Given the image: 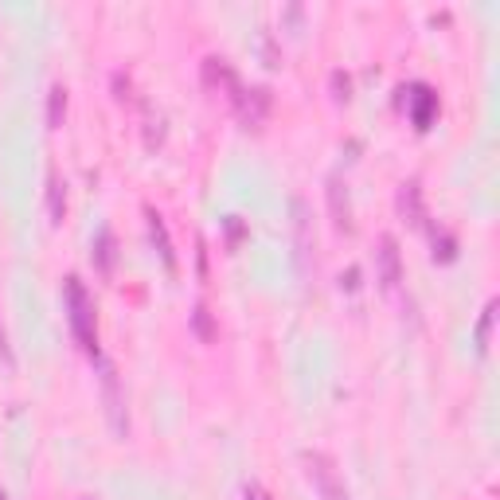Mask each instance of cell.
<instances>
[{"mask_svg":"<svg viewBox=\"0 0 500 500\" xmlns=\"http://www.w3.org/2000/svg\"><path fill=\"white\" fill-rule=\"evenodd\" d=\"M98 371H102V403H106V418H110V430L118 438L130 434V415H125V395H121V380H118V368L110 360L98 356Z\"/></svg>","mask_w":500,"mask_h":500,"instance_id":"4","label":"cell"},{"mask_svg":"<svg viewBox=\"0 0 500 500\" xmlns=\"http://www.w3.org/2000/svg\"><path fill=\"white\" fill-rule=\"evenodd\" d=\"M399 216H403L410 227H427V211H422V188L418 180H407L399 188Z\"/></svg>","mask_w":500,"mask_h":500,"instance_id":"10","label":"cell"},{"mask_svg":"<svg viewBox=\"0 0 500 500\" xmlns=\"http://www.w3.org/2000/svg\"><path fill=\"white\" fill-rule=\"evenodd\" d=\"M243 500H270V493L262 489V485H246V493H243Z\"/></svg>","mask_w":500,"mask_h":500,"instance_id":"20","label":"cell"},{"mask_svg":"<svg viewBox=\"0 0 500 500\" xmlns=\"http://www.w3.org/2000/svg\"><path fill=\"white\" fill-rule=\"evenodd\" d=\"M204 82L207 86H223L231 98H235V91H239V79H235V71H231V62L227 59H204Z\"/></svg>","mask_w":500,"mask_h":500,"instance_id":"12","label":"cell"},{"mask_svg":"<svg viewBox=\"0 0 500 500\" xmlns=\"http://www.w3.org/2000/svg\"><path fill=\"white\" fill-rule=\"evenodd\" d=\"M407 102H410V121H415V130H430L434 118H438V94L430 91L427 82H418L415 91L407 94Z\"/></svg>","mask_w":500,"mask_h":500,"instance_id":"7","label":"cell"},{"mask_svg":"<svg viewBox=\"0 0 500 500\" xmlns=\"http://www.w3.org/2000/svg\"><path fill=\"white\" fill-rule=\"evenodd\" d=\"M356 285H360V270L352 266V270H348L344 278H341V290H356Z\"/></svg>","mask_w":500,"mask_h":500,"instance_id":"21","label":"cell"},{"mask_svg":"<svg viewBox=\"0 0 500 500\" xmlns=\"http://www.w3.org/2000/svg\"><path fill=\"white\" fill-rule=\"evenodd\" d=\"M231 102H235V114H239V121L246 125V130H258V125L270 118L274 94L266 91V86H239Z\"/></svg>","mask_w":500,"mask_h":500,"instance_id":"5","label":"cell"},{"mask_svg":"<svg viewBox=\"0 0 500 500\" xmlns=\"http://www.w3.org/2000/svg\"><path fill=\"white\" fill-rule=\"evenodd\" d=\"M493 324H496V302L485 305L481 321H477V352L489 356V344H493Z\"/></svg>","mask_w":500,"mask_h":500,"instance_id":"15","label":"cell"},{"mask_svg":"<svg viewBox=\"0 0 500 500\" xmlns=\"http://www.w3.org/2000/svg\"><path fill=\"white\" fill-rule=\"evenodd\" d=\"M454 258H457V243H454V235L434 231V262H454Z\"/></svg>","mask_w":500,"mask_h":500,"instance_id":"17","label":"cell"},{"mask_svg":"<svg viewBox=\"0 0 500 500\" xmlns=\"http://www.w3.org/2000/svg\"><path fill=\"white\" fill-rule=\"evenodd\" d=\"M62 219H67V184H62V177L52 168L47 172V223L62 227Z\"/></svg>","mask_w":500,"mask_h":500,"instance_id":"11","label":"cell"},{"mask_svg":"<svg viewBox=\"0 0 500 500\" xmlns=\"http://www.w3.org/2000/svg\"><path fill=\"white\" fill-rule=\"evenodd\" d=\"M0 500H8V493H5V489H0Z\"/></svg>","mask_w":500,"mask_h":500,"instance_id":"22","label":"cell"},{"mask_svg":"<svg viewBox=\"0 0 500 500\" xmlns=\"http://www.w3.org/2000/svg\"><path fill=\"white\" fill-rule=\"evenodd\" d=\"M114 262H118V239H114V231H98V239H94V266L102 270V274H114Z\"/></svg>","mask_w":500,"mask_h":500,"instance_id":"13","label":"cell"},{"mask_svg":"<svg viewBox=\"0 0 500 500\" xmlns=\"http://www.w3.org/2000/svg\"><path fill=\"white\" fill-rule=\"evenodd\" d=\"M324 192H329V216H332V227L348 235V231H352V204H348V188L332 177Z\"/></svg>","mask_w":500,"mask_h":500,"instance_id":"9","label":"cell"},{"mask_svg":"<svg viewBox=\"0 0 500 500\" xmlns=\"http://www.w3.org/2000/svg\"><path fill=\"white\" fill-rule=\"evenodd\" d=\"M192 329H196V336H199V341H204V344H211V341H216V321H211V312H207V305H196L192 309Z\"/></svg>","mask_w":500,"mask_h":500,"instance_id":"16","label":"cell"},{"mask_svg":"<svg viewBox=\"0 0 500 500\" xmlns=\"http://www.w3.org/2000/svg\"><path fill=\"white\" fill-rule=\"evenodd\" d=\"M62 297H67V317H71V332H74V341L82 344V352L86 356H94L98 360V329H94V297L86 293V285L82 278H71L62 282Z\"/></svg>","mask_w":500,"mask_h":500,"instance_id":"1","label":"cell"},{"mask_svg":"<svg viewBox=\"0 0 500 500\" xmlns=\"http://www.w3.org/2000/svg\"><path fill=\"white\" fill-rule=\"evenodd\" d=\"M290 211H293V258H297V274L309 278V274H312V250H317L312 216H309V204H305L302 196L290 199Z\"/></svg>","mask_w":500,"mask_h":500,"instance_id":"3","label":"cell"},{"mask_svg":"<svg viewBox=\"0 0 500 500\" xmlns=\"http://www.w3.org/2000/svg\"><path fill=\"white\" fill-rule=\"evenodd\" d=\"M145 219H149V239H153L160 262H165L168 274H177V250H172V239H168V227H165V216L157 207H145Z\"/></svg>","mask_w":500,"mask_h":500,"instance_id":"8","label":"cell"},{"mask_svg":"<svg viewBox=\"0 0 500 500\" xmlns=\"http://www.w3.org/2000/svg\"><path fill=\"white\" fill-rule=\"evenodd\" d=\"M0 364H5V368H16V356H12V344H8V332H5V321H0Z\"/></svg>","mask_w":500,"mask_h":500,"instance_id":"19","label":"cell"},{"mask_svg":"<svg viewBox=\"0 0 500 500\" xmlns=\"http://www.w3.org/2000/svg\"><path fill=\"white\" fill-rule=\"evenodd\" d=\"M302 466H305V477L312 481V489H317L321 500H348V485H344L341 469H336V461L329 454H321V449H305Z\"/></svg>","mask_w":500,"mask_h":500,"instance_id":"2","label":"cell"},{"mask_svg":"<svg viewBox=\"0 0 500 500\" xmlns=\"http://www.w3.org/2000/svg\"><path fill=\"white\" fill-rule=\"evenodd\" d=\"M332 98L336 102H348V98H352V79H348L344 71H332Z\"/></svg>","mask_w":500,"mask_h":500,"instance_id":"18","label":"cell"},{"mask_svg":"<svg viewBox=\"0 0 500 500\" xmlns=\"http://www.w3.org/2000/svg\"><path fill=\"white\" fill-rule=\"evenodd\" d=\"M86 500H91V496H86Z\"/></svg>","mask_w":500,"mask_h":500,"instance_id":"23","label":"cell"},{"mask_svg":"<svg viewBox=\"0 0 500 500\" xmlns=\"http://www.w3.org/2000/svg\"><path fill=\"white\" fill-rule=\"evenodd\" d=\"M62 118H67V86L55 82L52 94H47V125H52V130H59Z\"/></svg>","mask_w":500,"mask_h":500,"instance_id":"14","label":"cell"},{"mask_svg":"<svg viewBox=\"0 0 500 500\" xmlns=\"http://www.w3.org/2000/svg\"><path fill=\"white\" fill-rule=\"evenodd\" d=\"M375 266H380V285H383V293H395L399 282H403V255H399V239H395V235H380Z\"/></svg>","mask_w":500,"mask_h":500,"instance_id":"6","label":"cell"}]
</instances>
